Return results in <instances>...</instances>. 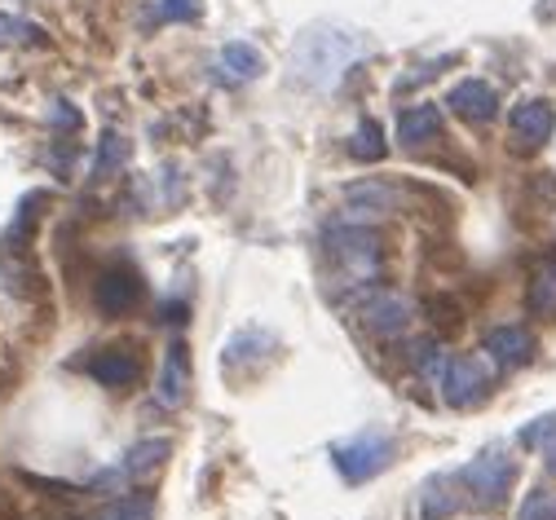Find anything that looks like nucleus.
I'll use <instances>...</instances> for the list:
<instances>
[{
    "instance_id": "obj_1",
    "label": "nucleus",
    "mask_w": 556,
    "mask_h": 520,
    "mask_svg": "<svg viewBox=\"0 0 556 520\" xmlns=\"http://www.w3.org/2000/svg\"><path fill=\"white\" fill-rule=\"evenodd\" d=\"M367 53V40L354 36V31H340V27H309L305 36H296V49H292V76L296 85L314 89V93H327L340 85V76L350 71L358 58Z\"/></svg>"
},
{
    "instance_id": "obj_2",
    "label": "nucleus",
    "mask_w": 556,
    "mask_h": 520,
    "mask_svg": "<svg viewBox=\"0 0 556 520\" xmlns=\"http://www.w3.org/2000/svg\"><path fill=\"white\" fill-rule=\"evenodd\" d=\"M323 252L327 261L340 269V278L350 282H371L380 274V261H384V243L371 226H350V220H340L323 234Z\"/></svg>"
},
{
    "instance_id": "obj_3",
    "label": "nucleus",
    "mask_w": 556,
    "mask_h": 520,
    "mask_svg": "<svg viewBox=\"0 0 556 520\" xmlns=\"http://www.w3.org/2000/svg\"><path fill=\"white\" fill-rule=\"evenodd\" d=\"M331 464H336L340 481L367 485L371 477H380L393 464V436L384 428H363V432L331 445Z\"/></svg>"
},
{
    "instance_id": "obj_4",
    "label": "nucleus",
    "mask_w": 556,
    "mask_h": 520,
    "mask_svg": "<svg viewBox=\"0 0 556 520\" xmlns=\"http://www.w3.org/2000/svg\"><path fill=\"white\" fill-rule=\"evenodd\" d=\"M477 503H504L517 485V464L508 459L504 445H491V451H481L477 459H468L455 477Z\"/></svg>"
},
{
    "instance_id": "obj_5",
    "label": "nucleus",
    "mask_w": 556,
    "mask_h": 520,
    "mask_svg": "<svg viewBox=\"0 0 556 520\" xmlns=\"http://www.w3.org/2000/svg\"><path fill=\"white\" fill-rule=\"evenodd\" d=\"M438 384H442V402L455 406V410H468V406H481L491 397V366L485 357H446L442 370H438Z\"/></svg>"
},
{
    "instance_id": "obj_6",
    "label": "nucleus",
    "mask_w": 556,
    "mask_h": 520,
    "mask_svg": "<svg viewBox=\"0 0 556 520\" xmlns=\"http://www.w3.org/2000/svg\"><path fill=\"white\" fill-rule=\"evenodd\" d=\"M137 301H142V274L128 269V265H111V269H102L98 287H93V305H98V314H106V318H124Z\"/></svg>"
},
{
    "instance_id": "obj_7",
    "label": "nucleus",
    "mask_w": 556,
    "mask_h": 520,
    "mask_svg": "<svg viewBox=\"0 0 556 520\" xmlns=\"http://www.w3.org/2000/svg\"><path fill=\"white\" fill-rule=\"evenodd\" d=\"M358 318L376 331V335H402L406 327H410V318H415V305L406 301V295H397V291H371V295H363L358 301Z\"/></svg>"
},
{
    "instance_id": "obj_8",
    "label": "nucleus",
    "mask_w": 556,
    "mask_h": 520,
    "mask_svg": "<svg viewBox=\"0 0 556 520\" xmlns=\"http://www.w3.org/2000/svg\"><path fill=\"white\" fill-rule=\"evenodd\" d=\"M508 124H513V137H517L521 151H539V145L552 141V132H556V106L547 98H521L513 106Z\"/></svg>"
},
{
    "instance_id": "obj_9",
    "label": "nucleus",
    "mask_w": 556,
    "mask_h": 520,
    "mask_svg": "<svg viewBox=\"0 0 556 520\" xmlns=\"http://www.w3.org/2000/svg\"><path fill=\"white\" fill-rule=\"evenodd\" d=\"M89 376L102 384V389H128V384H137V376H142V353L137 348H128V344H111V348H98L93 357H89Z\"/></svg>"
},
{
    "instance_id": "obj_10",
    "label": "nucleus",
    "mask_w": 556,
    "mask_h": 520,
    "mask_svg": "<svg viewBox=\"0 0 556 520\" xmlns=\"http://www.w3.org/2000/svg\"><path fill=\"white\" fill-rule=\"evenodd\" d=\"M446 106L468 124H491L500 115V93H495V85H485V80H459L446 93Z\"/></svg>"
},
{
    "instance_id": "obj_11",
    "label": "nucleus",
    "mask_w": 556,
    "mask_h": 520,
    "mask_svg": "<svg viewBox=\"0 0 556 520\" xmlns=\"http://www.w3.org/2000/svg\"><path fill=\"white\" fill-rule=\"evenodd\" d=\"M481 348H485V362H495L504 370H517V366H526L534 357V335L526 327H491L485 340H481Z\"/></svg>"
},
{
    "instance_id": "obj_12",
    "label": "nucleus",
    "mask_w": 556,
    "mask_h": 520,
    "mask_svg": "<svg viewBox=\"0 0 556 520\" xmlns=\"http://www.w3.org/2000/svg\"><path fill=\"white\" fill-rule=\"evenodd\" d=\"M186 389H190V353L181 340H173L164 348V362H160V380H155V402L177 410L186 402Z\"/></svg>"
},
{
    "instance_id": "obj_13",
    "label": "nucleus",
    "mask_w": 556,
    "mask_h": 520,
    "mask_svg": "<svg viewBox=\"0 0 556 520\" xmlns=\"http://www.w3.org/2000/svg\"><path fill=\"white\" fill-rule=\"evenodd\" d=\"M173 459V441L168 436H142L137 445H128V455L119 459V481H147L155 477L164 464Z\"/></svg>"
},
{
    "instance_id": "obj_14",
    "label": "nucleus",
    "mask_w": 556,
    "mask_h": 520,
    "mask_svg": "<svg viewBox=\"0 0 556 520\" xmlns=\"http://www.w3.org/2000/svg\"><path fill=\"white\" fill-rule=\"evenodd\" d=\"M344 199H350L358 212H402L410 194L393 177H367V181L344 186Z\"/></svg>"
},
{
    "instance_id": "obj_15",
    "label": "nucleus",
    "mask_w": 556,
    "mask_h": 520,
    "mask_svg": "<svg viewBox=\"0 0 556 520\" xmlns=\"http://www.w3.org/2000/svg\"><path fill=\"white\" fill-rule=\"evenodd\" d=\"M526 309H530L534 318H543V322L556 318V252H547V256L534 265L530 282H526Z\"/></svg>"
},
{
    "instance_id": "obj_16",
    "label": "nucleus",
    "mask_w": 556,
    "mask_h": 520,
    "mask_svg": "<svg viewBox=\"0 0 556 520\" xmlns=\"http://www.w3.org/2000/svg\"><path fill=\"white\" fill-rule=\"evenodd\" d=\"M433 137H442V111L433 102H420V106L402 111V119H397V141L402 145H425Z\"/></svg>"
},
{
    "instance_id": "obj_17",
    "label": "nucleus",
    "mask_w": 556,
    "mask_h": 520,
    "mask_svg": "<svg viewBox=\"0 0 556 520\" xmlns=\"http://www.w3.org/2000/svg\"><path fill=\"white\" fill-rule=\"evenodd\" d=\"M222 71H230L235 85H252V80L265 76V53L256 45H248V40H230L222 49Z\"/></svg>"
},
{
    "instance_id": "obj_18",
    "label": "nucleus",
    "mask_w": 556,
    "mask_h": 520,
    "mask_svg": "<svg viewBox=\"0 0 556 520\" xmlns=\"http://www.w3.org/2000/svg\"><path fill=\"white\" fill-rule=\"evenodd\" d=\"M455 477L451 472H433L420 485V520H446L455 511Z\"/></svg>"
},
{
    "instance_id": "obj_19",
    "label": "nucleus",
    "mask_w": 556,
    "mask_h": 520,
    "mask_svg": "<svg viewBox=\"0 0 556 520\" xmlns=\"http://www.w3.org/2000/svg\"><path fill=\"white\" fill-rule=\"evenodd\" d=\"M45 45H49V36L40 23L0 10V49H45Z\"/></svg>"
},
{
    "instance_id": "obj_20",
    "label": "nucleus",
    "mask_w": 556,
    "mask_h": 520,
    "mask_svg": "<svg viewBox=\"0 0 556 520\" xmlns=\"http://www.w3.org/2000/svg\"><path fill=\"white\" fill-rule=\"evenodd\" d=\"M128 141L119 137V132H102V141H98V155H93V177L98 181H106V177H115L124 164H128Z\"/></svg>"
},
{
    "instance_id": "obj_21",
    "label": "nucleus",
    "mask_w": 556,
    "mask_h": 520,
    "mask_svg": "<svg viewBox=\"0 0 556 520\" xmlns=\"http://www.w3.org/2000/svg\"><path fill=\"white\" fill-rule=\"evenodd\" d=\"M350 155L363 160V164L384 160V124H376V119H358V128H354V137H350Z\"/></svg>"
},
{
    "instance_id": "obj_22",
    "label": "nucleus",
    "mask_w": 556,
    "mask_h": 520,
    "mask_svg": "<svg viewBox=\"0 0 556 520\" xmlns=\"http://www.w3.org/2000/svg\"><path fill=\"white\" fill-rule=\"evenodd\" d=\"M89 520H155V498L151 494H124L115 503H106L98 516Z\"/></svg>"
},
{
    "instance_id": "obj_23",
    "label": "nucleus",
    "mask_w": 556,
    "mask_h": 520,
    "mask_svg": "<svg viewBox=\"0 0 556 520\" xmlns=\"http://www.w3.org/2000/svg\"><path fill=\"white\" fill-rule=\"evenodd\" d=\"M517 520H556V494L530 490L526 503H521V511H517Z\"/></svg>"
},
{
    "instance_id": "obj_24",
    "label": "nucleus",
    "mask_w": 556,
    "mask_h": 520,
    "mask_svg": "<svg viewBox=\"0 0 556 520\" xmlns=\"http://www.w3.org/2000/svg\"><path fill=\"white\" fill-rule=\"evenodd\" d=\"M556 436V410L552 415H539L534 423H526L521 432H517V441L526 445V451H539V445H547Z\"/></svg>"
},
{
    "instance_id": "obj_25",
    "label": "nucleus",
    "mask_w": 556,
    "mask_h": 520,
    "mask_svg": "<svg viewBox=\"0 0 556 520\" xmlns=\"http://www.w3.org/2000/svg\"><path fill=\"white\" fill-rule=\"evenodd\" d=\"M203 0H160V18L164 23H199Z\"/></svg>"
},
{
    "instance_id": "obj_26",
    "label": "nucleus",
    "mask_w": 556,
    "mask_h": 520,
    "mask_svg": "<svg viewBox=\"0 0 556 520\" xmlns=\"http://www.w3.org/2000/svg\"><path fill=\"white\" fill-rule=\"evenodd\" d=\"M53 124H58V128H72V132H80L85 115H80L72 102H53Z\"/></svg>"
},
{
    "instance_id": "obj_27",
    "label": "nucleus",
    "mask_w": 556,
    "mask_h": 520,
    "mask_svg": "<svg viewBox=\"0 0 556 520\" xmlns=\"http://www.w3.org/2000/svg\"><path fill=\"white\" fill-rule=\"evenodd\" d=\"M543 455H547V468H552V477H556V436L543 445Z\"/></svg>"
}]
</instances>
